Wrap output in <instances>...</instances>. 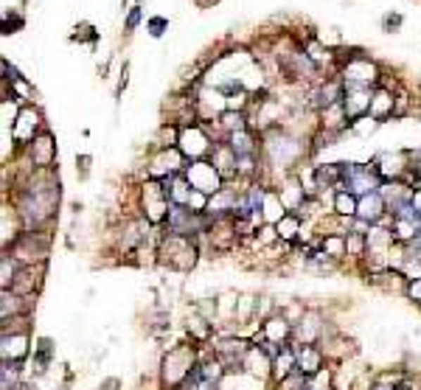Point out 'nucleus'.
I'll return each mask as SVG.
<instances>
[{"mask_svg":"<svg viewBox=\"0 0 421 390\" xmlns=\"http://www.w3.org/2000/svg\"><path fill=\"white\" fill-rule=\"evenodd\" d=\"M23 267H34V264H45V256H48V236L45 233H34V230H25L17 236V241L11 244L8 250Z\"/></svg>","mask_w":421,"mask_h":390,"instance_id":"nucleus-3","label":"nucleus"},{"mask_svg":"<svg viewBox=\"0 0 421 390\" xmlns=\"http://www.w3.org/2000/svg\"><path fill=\"white\" fill-rule=\"evenodd\" d=\"M306 390H334V368H320L318 374L306 377Z\"/></svg>","mask_w":421,"mask_h":390,"instance_id":"nucleus-34","label":"nucleus"},{"mask_svg":"<svg viewBox=\"0 0 421 390\" xmlns=\"http://www.w3.org/2000/svg\"><path fill=\"white\" fill-rule=\"evenodd\" d=\"M377 79H379V70L371 59L351 56V62L343 68V84L346 87H371V84H377Z\"/></svg>","mask_w":421,"mask_h":390,"instance_id":"nucleus-10","label":"nucleus"},{"mask_svg":"<svg viewBox=\"0 0 421 390\" xmlns=\"http://www.w3.org/2000/svg\"><path fill=\"white\" fill-rule=\"evenodd\" d=\"M219 127H222L225 135H233V132H239V130H247V124H244V113H233V110L222 113V115H219Z\"/></svg>","mask_w":421,"mask_h":390,"instance_id":"nucleus-35","label":"nucleus"},{"mask_svg":"<svg viewBox=\"0 0 421 390\" xmlns=\"http://www.w3.org/2000/svg\"><path fill=\"white\" fill-rule=\"evenodd\" d=\"M138 20H141V8H132V11H130V17H127V28H130V31H135Z\"/></svg>","mask_w":421,"mask_h":390,"instance_id":"nucleus-43","label":"nucleus"},{"mask_svg":"<svg viewBox=\"0 0 421 390\" xmlns=\"http://www.w3.org/2000/svg\"><path fill=\"white\" fill-rule=\"evenodd\" d=\"M287 213H289V210L284 208L281 196L275 194V191H267V196H264V205H261V219H264V225H278V222H281Z\"/></svg>","mask_w":421,"mask_h":390,"instance_id":"nucleus-26","label":"nucleus"},{"mask_svg":"<svg viewBox=\"0 0 421 390\" xmlns=\"http://www.w3.org/2000/svg\"><path fill=\"white\" fill-rule=\"evenodd\" d=\"M166 28H169V23H166L163 17H155V20H149V34H152V37H161Z\"/></svg>","mask_w":421,"mask_h":390,"instance_id":"nucleus-42","label":"nucleus"},{"mask_svg":"<svg viewBox=\"0 0 421 390\" xmlns=\"http://www.w3.org/2000/svg\"><path fill=\"white\" fill-rule=\"evenodd\" d=\"M14 87H17V93H20V96H28V93H31V90L25 87V82H23V79H17V82H14Z\"/></svg>","mask_w":421,"mask_h":390,"instance_id":"nucleus-45","label":"nucleus"},{"mask_svg":"<svg viewBox=\"0 0 421 390\" xmlns=\"http://www.w3.org/2000/svg\"><path fill=\"white\" fill-rule=\"evenodd\" d=\"M289 346L295 348L298 371H301L303 377H312V374H318L320 368H326V365H323V363H326L323 348H318V346H298V343H289Z\"/></svg>","mask_w":421,"mask_h":390,"instance_id":"nucleus-17","label":"nucleus"},{"mask_svg":"<svg viewBox=\"0 0 421 390\" xmlns=\"http://www.w3.org/2000/svg\"><path fill=\"white\" fill-rule=\"evenodd\" d=\"M163 186H166V191H169V199H172V205H186L189 208V199H191V183L186 180V175H175V177H169V180H163Z\"/></svg>","mask_w":421,"mask_h":390,"instance_id":"nucleus-25","label":"nucleus"},{"mask_svg":"<svg viewBox=\"0 0 421 390\" xmlns=\"http://www.w3.org/2000/svg\"><path fill=\"white\" fill-rule=\"evenodd\" d=\"M208 202L210 196L203 194V191H191V199H189V208L194 210V213H206L208 210Z\"/></svg>","mask_w":421,"mask_h":390,"instance_id":"nucleus-40","label":"nucleus"},{"mask_svg":"<svg viewBox=\"0 0 421 390\" xmlns=\"http://www.w3.org/2000/svg\"><path fill=\"white\" fill-rule=\"evenodd\" d=\"M37 127H39V113L34 107H23L17 121L11 124V138L17 144H31L37 138Z\"/></svg>","mask_w":421,"mask_h":390,"instance_id":"nucleus-16","label":"nucleus"},{"mask_svg":"<svg viewBox=\"0 0 421 390\" xmlns=\"http://www.w3.org/2000/svg\"><path fill=\"white\" fill-rule=\"evenodd\" d=\"M141 202H144L146 222H152V225H166L172 199H169V191H166L163 180H146V183H144V191H141Z\"/></svg>","mask_w":421,"mask_h":390,"instance_id":"nucleus-5","label":"nucleus"},{"mask_svg":"<svg viewBox=\"0 0 421 390\" xmlns=\"http://www.w3.org/2000/svg\"><path fill=\"white\" fill-rule=\"evenodd\" d=\"M158 256H161V264H169L172 270H180V272H189L197 264V244L189 236L166 233L163 241H161Z\"/></svg>","mask_w":421,"mask_h":390,"instance_id":"nucleus-2","label":"nucleus"},{"mask_svg":"<svg viewBox=\"0 0 421 390\" xmlns=\"http://www.w3.org/2000/svg\"><path fill=\"white\" fill-rule=\"evenodd\" d=\"M371 390H394V385H385V382H377Z\"/></svg>","mask_w":421,"mask_h":390,"instance_id":"nucleus-47","label":"nucleus"},{"mask_svg":"<svg viewBox=\"0 0 421 390\" xmlns=\"http://www.w3.org/2000/svg\"><path fill=\"white\" fill-rule=\"evenodd\" d=\"M320 250H323L326 256H332L334 261L343 258V256L348 253V247H346V236H343V233H326V236L320 239Z\"/></svg>","mask_w":421,"mask_h":390,"instance_id":"nucleus-32","label":"nucleus"},{"mask_svg":"<svg viewBox=\"0 0 421 390\" xmlns=\"http://www.w3.org/2000/svg\"><path fill=\"white\" fill-rule=\"evenodd\" d=\"M413 155L410 152H382L374 158V169L379 172L382 180H399L410 169Z\"/></svg>","mask_w":421,"mask_h":390,"instance_id":"nucleus-12","label":"nucleus"},{"mask_svg":"<svg viewBox=\"0 0 421 390\" xmlns=\"http://www.w3.org/2000/svg\"><path fill=\"white\" fill-rule=\"evenodd\" d=\"M377 118H371V115H363V118H357L354 124H351V130L357 132V135H368V132H374L377 130Z\"/></svg>","mask_w":421,"mask_h":390,"instance_id":"nucleus-38","label":"nucleus"},{"mask_svg":"<svg viewBox=\"0 0 421 390\" xmlns=\"http://www.w3.org/2000/svg\"><path fill=\"white\" fill-rule=\"evenodd\" d=\"M28 155H31V163H34L37 169H51V163H54V158H56V144H54V138H51L48 132H39V135L31 141Z\"/></svg>","mask_w":421,"mask_h":390,"instance_id":"nucleus-18","label":"nucleus"},{"mask_svg":"<svg viewBox=\"0 0 421 390\" xmlns=\"http://www.w3.org/2000/svg\"><path fill=\"white\" fill-rule=\"evenodd\" d=\"M410 202H413V208H416V213L421 216V186L419 189H413V196H410Z\"/></svg>","mask_w":421,"mask_h":390,"instance_id":"nucleus-44","label":"nucleus"},{"mask_svg":"<svg viewBox=\"0 0 421 390\" xmlns=\"http://www.w3.org/2000/svg\"><path fill=\"white\" fill-rule=\"evenodd\" d=\"M320 118H323V130H326V132H340V130L346 127V121H348L343 101H337V104L326 107V110L320 113Z\"/></svg>","mask_w":421,"mask_h":390,"instance_id":"nucleus-27","label":"nucleus"},{"mask_svg":"<svg viewBox=\"0 0 421 390\" xmlns=\"http://www.w3.org/2000/svg\"><path fill=\"white\" fill-rule=\"evenodd\" d=\"M253 317H258V298L239 295V301H236V326H247Z\"/></svg>","mask_w":421,"mask_h":390,"instance_id":"nucleus-29","label":"nucleus"},{"mask_svg":"<svg viewBox=\"0 0 421 390\" xmlns=\"http://www.w3.org/2000/svg\"><path fill=\"white\" fill-rule=\"evenodd\" d=\"M357 205H360V196H354L351 191H337V196H334V213L343 219H354Z\"/></svg>","mask_w":421,"mask_h":390,"instance_id":"nucleus-33","label":"nucleus"},{"mask_svg":"<svg viewBox=\"0 0 421 390\" xmlns=\"http://www.w3.org/2000/svg\"><path fill=\"white\" fill-rule=\"evenodd\" d=\"M241 374H247V377H253V379H267V377H272V357L261 348V346H253L250 351H247V357H244V363H241Z\"/></svg>","mask_w":421,"mask_h":390,"instance_id":"nucleus-15","label":"nucleus"},{"mask_svg":"<svg viewBox=\"0 0 421 390\" xmlns=\"http://www.w3.org/2000/svg\"><path fill=\"white\" fill-rule=\"evenodd\" d=\"M264 141H267V144H264V152H267L270 163H272V166H278V169H289V166L298 161V155H301V141H298V138L284 135L281 130L267 132V138H264Z\"/></svg>","mask_w":421,"mask_h":390,"instance_id":"nucleus-4","label":"nucleus"},{"mask_svg":"<svg viewBox=\"0 0 421 390\" xmlns=\"http://www.w3.org/2000/svg\"><path fill=\"white\" fill-rule=\"evenodd\" d=\"M250 348H253V346H250L247 340H241V337H227V340H222V343L213 346V354L225 363L227 371H241V363H244V357H247Z\"/></svg>","mask_w":421,"mask_h":390,"instance_id":"nucleus-13","label":"nucleus"},{"mask_svg":"<svg viewBox=\"0 0 421 390\" xmlns=\"http://www.w3.org/2000/svg\"><path fill=\"white\" fill-rule=\"evenodd\" d=\"M210 163L219 169V175H222L225 180L236 177V152L230 149V144H213Z\"/></svg>","mask_w":421,"mask_h":390,"instance_id":"nucleus-21","label":"nucleus"},{"mask_svg":"<svg viewBox=\"0 0 421 390\" xmlns=\"http://www.w3.org/2000/svg\"><path fill=\"white\" fill-rule=\"evenodd\" d=\"M20 261L8 253V250H3V256H0V287L3 289H11V284H14V278H17V272H20Z\"/></svg>","mask_w":421,"mask_h":390,"instance_id":"nucleus-30","label":"nucleus"},{"mask_svg":"<svg viewBox=\"0 0 421 390\" xmlns=\"http://www.w3.org/2000/svg\"><path fill=\"white\" fill-rule=\"evenodd\" d=\"M200 357H197V348L194 346H175L166 351L163 357V368H161V379H163V388L175 390L183 388L186 379L194 374Z\"/></svg>","mask_w":421,"mask_h":390,"instance_id":"nucleus-1","label":"nucleus"},{"mask_svg":"<svg viewBox=\"0 0 421 390\" xmlns=\"http://www.w3.org/2000/svg\"><path fill=\"white\" fill-rule=\"evenodd\" d=\"M227 144H230V149L236 152V158H241V155H256V135H253L250 130H239V132L227 135Z\"/></svg>","mask_w":421,"mask_h":390,"instance_id":"nucleus-28","label":"nucleus"},{"mask_svg":"<svg viewBox=\"0 0 421 390\" xmlns=\"http://www.w3.org/2000/svg\"><path fill=\"white\" fill-rule=\"evenodd\" d=\"M278 390H306V377L301 371H295L292 377H287V379L278 382Z\"/></svg>","mask_w":421,"mask_h":390,"instance_id":"nucleus-37","label":"nucleus"},{"mask_svg":"<svg viewBox=\"0 0 421 390\" xmlns=\"http://www.w3.org/2000/svg\"><path fill=\"white\" fill-rule=\"evenodd\" d=\"M394 110H396V99H394V93L385 90V87H377V90H374V99H371V118L385 121V118L394 115Z\"/></svg>","mask_w":421,"mask_h":390,"instance_id":"nucleus-23","label":"nucleus"},{"mask_svg":"<svg viewBox=\"0 0 421 390\" xmlns=\"http://www.w3.org/2000/svg\"><path fill=\"white\" fill-rule=\"evenodd\" d=\"M298 371V357H295V348L292 346H284L275 357H272V379L281 382L287 377H292Z\"/></svg>","mask_w":421,"mask_h":390,"instance_id":"nucleus-22","label":"nucleus"},{"mask_svg":"<svg viewBox=\"0 0 421 390\" xmlns=\"http://www.w3.org/2000/svg\"><path fill=\"white\" fill-rule=\"evenodd\" d=\"M256 241H258V244H272V241H278L275 225H261V227L256 230Z\"/></svg>","mask_w":421,"mask_h":390,"instance_id":"nucleus-39","label":"nucleus"},{"mask_svg":"<svg viewBox=\"0 0 421 390\" xmlns=\"http://www.w3.org/2000/svg\"><path fill=\"white\" fill-rule=\"evenodd\" d=\"M28 301L31 298H23V295H17L11 289H3V295H0V315H3V320L25 315L28 312Z\"/></svg>","mask_w":421,"mask_h":390,"instance_id":"nucleus-24","label":"nucleus"},{"mask_svg":"<svg viewBox=\"0 0 421 390\" xmlns=\"http://www.w3.org/2000/svg\"><path fill=\"white\" fill-rule=\"evenodd\" d=\"M186 180L191 183V189L194 191H203V194H208V196H213V194H219L225 186V177L219 175V169L210 163V161H194L191 166H186Z\"/></svg>","mask_w":421,"mask_h":390,"instance_id":"nucleus-7","label":"nucleus"},{"mask_svg":"<svg viewBox=\"0 0 421 390\" xmlns=\"http://www.w3.org/2000/svg\"><path fill=\"white\" fill-rule=\"evenodd\" d=\"M346 247H348V256H365L368 241L363 233H346Z\"/></svg>","mask_w":421,"mask_h":390,"instance_id":"nucleus-36","label":"nucleus"},{"mask_svg":"<svg viewBox=\"0 0 421 390\" xmlns=\"http://www.w3.org/2000/svg\"><path fill=\"white\" fill-rule=\"evenodd\" d=\"M183 163H186V158H183V152H180L177 146H172V149H158V155L149 161V175H152V180H169V177L186 172Z\"/></svg>","mask_w":421,"mask_h":390,"instance_id":"nucleus-9","label":"nucleus"},{"mask_svg":"<svg viewBox=\"0 0 421 390\" xmlns=\"http://www.w3.org/2000/svg\"><path fill=\"white\" fill-rule=\"evenodd\" d=\"M256 343H272V346H289L292 343V320L284 312H275L261 323V334Z\"/></svg>","mask_w":421,"mask_h":390,"instance_id":"nucleus-11","label":"nucleus"},{"mask_svg":"<svg viewBox=\"0 0 421 390\" xmlns=\"http://www.w3.org/2000/svg\"><path fill=\"white\" fill-rule=\"evenodd\" d=\"M28 332L23 334H3V346H0V357L3 363H23L28 357Z\"/></svg>","mask_w":421,"mask_h":390,"instance_id":"nucleus-19","label":"nucleus"},{"mask_svg":"<svg viewBox=\"0 0 421 390\" xmlns=\"http://www.w3.org/2000/svg\"><path fill=\"white\" fill-rule=\"evenodd\" d=\"M275 230H278V241H295L301 236V216L298 213H287L275 225Z\"/></svg>","mask_w":421,"mask_h":390,"instance_id":"nucleus-31","label":"nucleus"},{"mask_svg":"<svg viewBox=\"0 0 421 390\" xmlns=\"http://www.w3.org/2000/svg\"><path fill=\"white\" fill-rule=\"evenodd\" d=\"M326 334V323H323V315L309 309L301 315V320H295L292 326V343L298 346H318V340H323Z\"/></svg>","mask_w":421,"mask_h":390,"instance_id":"nucleus-8","label":"nucleus"},{"mask_svg":"<svg viewBox=\"0 0 421 390\" xmlns=\"http://www.w3.org/2000/svg\"><path fill=\"white\" fill-rule=\"evenodd\" d=\"M371 99H374V90L371 87H346V96H343V107H346V115L351 121L363 118L365 113H371Z\"/></svg>","mask_w":421,"mask_h":390,"instance_id":"nucleus-14","label":"nucleus"},{"mask_svg":"<svg viewBox=\"0 0 421 390\" xmlns=\"http://www.w3.org/2000/svg\"><path fill=\"white\" fill-rule=\"evenodd\" d=\"M405 295H408L413 303H419V306H421V278H419V281H410V284H408Z\"/></svg>","mask_w":421,"mask_h":390,"instance_id":"nucleus-41","label":"nucleus"},{"mask_svg":"<svg viewBox=\"0 0 421 390\" xmlns=\"http://www.w3.org/2000/svg\"><path fill=\"white\" fill-rule=\"evenodd\" d=\"M177 149L183 152L186 161H203L206 155L213 152V141L200 124H186L180 127V138H177Z\"/></svg>","mask_w":421,"mask_h":390,"instance_id":"nucleus-6","label":"nucleus"},{"mask_svg":"<svg viewBox=\"0 0 421 390\" xmlns=\"http://www.w3.org/2000/svg\"><path fill=\"white\" fill-rule=\"evenodd\" d=\"M385 213H388V202H385V196L379 194V191L360 196V205H357V216L360 219H365L371 225H379Z\"/></svg>","mask_w":421,"mask_h":390,"instance_id":"nucleus-20","label":"nucleus"},{"mask_svg":"<svg viewBox=\"0 0 421 390\" xmlns=\"http://www.w3.org/2000/svg\"><path fill=\"white\" fill-rule=\"evenodd\" d=\"M118 388V379H107V382H104V390H115Z\"/></svg>","mask_w":421,"mask_h":390,"instance_id":"nucleus-46","label":"nucleus"}]
</instances>
